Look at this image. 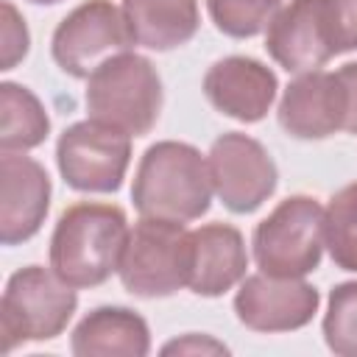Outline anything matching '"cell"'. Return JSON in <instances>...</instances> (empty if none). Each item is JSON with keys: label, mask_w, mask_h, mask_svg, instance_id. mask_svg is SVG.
Instances as JSON below:
<instances>
[{"label": "cell", "mask_w": 357, "mask_h": 357, "mask_svg": "<svg viewBox=\"0 0 357 357\" xmlns=\"http://www.w3.org/2000/svg\"><path fill=\"white\" fill-rule=\"evenodd\" d=\"M209 176L212 190L223 201V206L234 215L257 212L279 184V170L265 145L248 134L226 131L220 134L209 153Z\"/></svg>", "instance_id": "obj_9"}, {"label": "cell", "mask_w": 357, "mask_h": 357, "mask_svg": "<svg viewBox=\"0 0 357 357\" xmlns=\"http://www.w3.org/2000/svg\"><path fill=\"white\" fill-rule=\"evenodd\" d=\"M192 240V265H190V290L204 298H218L245 279L248 251L237 226L231 223H206L190 231Z\"/></svg>", "instance_id": "obj_15"}, {"label": "cell", "mask_w": 357, "mask_h": 357, "mask_svg": "<svg viewBox=\"0 0 357 357\" xmlns=\"http://www.w3.org/2000/svg\"><path fill=\"white\" fill-rule=\"evenodd\" d=\"M321 304V293L296 276H245L234 293V315L251 332H293L307 326Z\"/></svg>", "instance_id": "obj_10"}, {"label": "cell", "mask_w": 357, "mask_h": 357, "mask_svg": "<svg viewBox=\"0 0 357 357\" xmlns=\"http://www.w3.org/2000/svg\"><path fill=\"white\" fill-rule=\"evenodd\" d=\"M343 92H346V126L343 131L357 134V61L343 64L340 70H335Z\"/></svg>", "instance_id": "obj_25"}, {"label": "cell", "mask_w": 357, "mask_h": 357, "mask_svg": "<svg viewBox=\"0 0 357 357\" xmlns=\"http://www.w3.org/2000/svg\"><path fill=\"white\" fill-rule=\"evenodd\" d=\"M70 349L78 357H145L151 351V329L139 312L106 304L78 321Z\"/></svg>", "instance_id": "obj_16"}, {"label": "cell", "mask_w": 357, "mask_h": 357, "mask_svg": "<svg viewBox=\"0 0 357 357\" xmlns=\"http://www.w3.org/2000/svg\"><path fill=\"white\" fill-rule=\"evenodd\" d=\"M56 165L78 192H117L131 165V134L103 120H81L59 134Z\"/></svg>", "instance_id": "obj_7"}, {"label": "cell", "mask_w": 357, "mask_h": 357, "mask_svg": "<svg viewBox=\"0 0 357 357\" xmlns=\"http://www.w3.org/2000/svg\"><path fill=\"white\" fill-rule=\"evenodd\" d=\"M254 262L268 276L304 279L324 257V206L312 195H287L251 234Z\"/></svg>", "instance_id": "obj_6"}, {"label": "cell", "mask_w": 357, "mask_h": 357, "mask_svg": "<svg viewBox=\"0 0 357 357\" xmlns=\"http://www.w3.org/2000/svg\"><path fill=\"white\" fill-rule=\"evenodd\" d=\"M324 243L340 271L357 273V181L329 198L324 209Z\"/></svg>", "instance_id": "obj_19"}, {"label": "cell", "mask_w": 357, "mask_h": 357, "mask_svg": "<svg viewBox=\"0 0 357 357\" xmlns=\"http://www.w3.org/2000/svg\"><path fill=\"white\" fill-rule=\"evenodd\" d=\"M192 240L184 223L142 218L128 231L120 259V282L131 296L167 298L190 284Z\"/></svg>", "instance_id": "obj_4"}, {"label": "cell", "mask_w": 357, "mask_h": 357, "mask_svg": "<svg viewBox=\"0 0 357 357\" xmlns=\"http://www.w3.org/2000/svg\"><path fill=\"white\" fill-rule=\"evenodd\" d=\"M282 0H206L212 25L231 39H251L268 28Z\"/></svg>", "instance_id": "obj_20"}, {"label": "cell", "mask_w": 357, "mask_h": 357, "mask_svg": "<svg viewBox=\"0 0 357 357\" xmlns=\"http://www.w3.org/2000/svg\"><path fill=\"white\" fill-rule=\"evenodd\" d=\"M50 209V176L22 151L0 156V243L20 245L31 240Z\"/></svg>", "instance_id": "obj_11"}, {"label": "cell", "mask_w": 357, "mask_h": 357, "mask_svg": "<svg viewBox=\"0 0 357 357\" xmlns=\"http://www.w3.org/2000/svg\"><path fill=\"white\" fill-rule=\"evenodd\" d=\"M209 162L190 142L162 139L153 142L134 173L131 201L142 218L198 220L212 206Z\"/></svg>", "instance_id": "obj_2"}, {"label": "cell", "mask_w": 357, "mask_h": 357, "mask_svg": "<svg viewBox=\"0 0 357 357\" xmlns=\"http://www.w3.org/2000/svg\"><path fill=\"white\" fill-rule=\"evenodd\" d=\"M204 351H209V354H229V349L223 343L212 340L209 335H195V332H190L184 337H176V340L162 346V354H204Z\"/></svg>", "instance_id": "obj_24"}, {"label": "cell", "mask_w": 357, "mask_h": 357, "mask_svg": "<svg viewBox=\"0 0 357 357\" xmlns=\"http://www.w3.org/2000/svg\"><path fill=\"white\" fill-rule=\"evenodd\" d=\"M78 293L42 265H25L6 282L0 326L6 354L31 340L59 337L75 315Z\"/></svg>", "instance_id": "obj_5"}, {"label": "cell", "mask_w": 357, "mask_h": 357, "mask_svg": "<svg viewBox=\"0 0 357 357\" xmlns=\"http://www.w3.org/2000/svg\"><path fill=\"white\" fill-rule=\"evenodd\" d=\"M321 3L335 56L357 50V0H321Z\"/></svg>", "instance_id": "obj_22"}, {"label": "cell", "mask_w": 357, "mask_h": 357, "mask_svg": "<svg viewBox=\"0 0 357 357\" xmlns=\"http://www.w3.org/2000/svg\"><path fill=\"white\" fill-rule=\"evenodd\" d=\"M324 340L337 357H357V282H340L324 312Z\"/></svg>", "instance_id": "obj_21"}, {"label": "cell", "mask_w": 357, "mask_h": 357, "mask_svg": "<svg viewBox=\"0 0 357 357\" xmlns=\"http://www.w3.org/2000/svg\"><path fill=\"white\" fill-rule=\"evenodd\" d=\"M131 42L148 50H176L201 28L198 0H123Z\"/></svg>", "instance_id": "obj_17"}, {"label": "cell", "mask_w": 357, "mask_h": 357, "mask_svg": "<svg viewBox=\"0 0 357 357\" xmlns=\"http://www.w3.org/2000/svg\"><path fill=\"white\" fill-rule=\"evenodd\" d=\"M279 126L296 139H326L346 126V92L335 73L312 70L287 84L279 109Z\"/></svg>", "instance_id": "obj_14"}, {"label": "cell", "mask_w": 357, "mask_h": 357, "mask_svg": "<svg viewBox=\"0 0 357 357\" xmlns=\"http://www.w3.org/2000/svg\"><path fill=\"white\" fill-rule=\"evenodd\" d=\"M276 73L251 56L218 59L204 75L206 100L226 117L240 123H259L276 100Z\"/></svg>", "instance_id": "obj_13"}, {"label": "cell", "mask_w": 357, "mask_h": 357, "mask_svg": "<svg viewBox=\"0 0 357 357\" xmlns=\"http://www.w3.org/2000/svg\"><path fill=\"white\" fill-rule=\"evenodd\" d=\"M31 45V33L20 11L14 8L11 0H3V67L0 70H14L20 59H25Z\"/></svg>", "instance_id": "obj_23"}, {"label": "cell", "mask_w": 357, "mask_h": 357, "mask_svg": "<svg viewBox=\"0 0 357 357\" xmlns=\"http://www.w3.org/2000/svg\"><path fill=\"white\" fill-rule=\"evenodd\" d=\"M162 100V78L151 59L139 53L126 50L86 78L84 103L89 117L123 128L131 137H145L156 126Z\"/></svg>", "instance_id": "obj_3"}, {"label": "cell", "mask_w": 357, "mask_h": 357, "mask_svg": "<svg viewBox=\"0 0 357 357\" xmlns=\"http://www.w3.org/2000/svg\"><path fill=\"white\" fill-rule=\"evenodd\" d=\"M28 3H33V6H56L61 0H28Z\"/></svg>", "instance_id": "obj_26"}, {"label": "cell", "mask_w": 357, "mask_h": 357, "mask_svg": "<svg viewBox=\"0 0 357 357\" xmlns=\"http://www.w3.org/2000/svg\"><path fill=\"white\" fill-rule=\"evenodd\" d=\"M0 148L31 151L50 134V117L42 100L22 84H0Z\"/></svg>", "instance_id": "obj_18"}, {"label": "cell", "mask_w": 357, "mask_h": 357, "mask_svg": "<svg viewBox=\"0 0 357 357\" xmlns=\"http://www.w3.org/2000/svg\"><path fill=\"white\" fill-rule=\"evenodd\" d=\"M265 50L287 73L321 70L335 56L324 22V3L290 0L282 6L265 28Z\"/></svg>", "instance_id": "obj_12"}, {"label": "cell", "mask_w": 357, "mask_h": 357, "mask_svg": "<svg viewBox=\"0 0 357 357\" xmlns=\"http://www.w3.org/2000/svg\"><path fill=\"white\" fill-rule=\"evenodd\" d=\"M131 33L112 0H84L53 31V61L73 78H89L100 64L131 47Z\"/></svg>", "instance_id": "obj_8"}, {"label": "cell", "mask_w": 357, "mask_h": 357, "mask_svg": "<svg viewBox=\"0 0 357 357\" xmlns=\"http://www.w3.org/2000/svg\"><path fill=\"white\" fill-rule=\"evenodd\" d=\"M128 231V218L117 204L78 201L53 226L50 271L75 290L103 284L120 271Z\"/></svg>", "instance_id": "obj_1"}]
</instances>
